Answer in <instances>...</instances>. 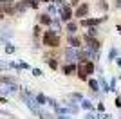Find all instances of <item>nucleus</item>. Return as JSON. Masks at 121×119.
Returning a JSON list of instances; mask_svg holds the SVG:
<instances>
[{
	"mask_svg": "<svg viewBox=\"0 0 121 119\" xmlns=\"http://www.w3.org/2000/svg\"><path fill=\"white\" fill-rule=\"evenodd\" d=\"M78 78L80 79H87V74H92L94 72V63L92 61H85V63H81L80 67H78Z\"/></svg>",
	"mask_w": 121,
	"mask_h": 119,
	"instance_id": "obj_1",
	"label": "nucleus"
},
{
	"mask_svg": "<svg viewBox=\"0 0 121 119\" xmlns=\"http://www.w3.org/2000/svg\"><path fill=\"white\" fill-rule=\"evenodd\" d=\"M43 43L47 47H58L60 45V36L56 34L54 31H47L45 34H43Z\"/></svg>",
	"mask_w": 121,
	"mask_h": 119,
	"instance_id": "obj_2",
	"label": "nucleus"
},
{
	"mask_svg": "<svg viewBox=\"0 0 121 119\" xmlns=\"http://www.w3.org/2000/svg\"><path fill=\"white\" fill-rule=\"evenodd\" d=\"M65 58H67V63H74L76 60L80 58V54L74 51V47H71V49H67V51H65Z\"/></svg>",
	"mask_w": 121,
	"mask_h": 119,
	"instance_id": "obj_3",
	"label": "nucleus"
},
{
	"mask_svg": "<svg viewBox=\"0 0 121 119\" xmlns=\"http://www.w3.org/2000/svg\"><path fill=\"white\" fill-rule=\"evenodd\" d=\"M85 42L89 43V49H91V51H96V52L99 51V42L94 40V36H89V34H87L85 36Z\"/></svg>",
	"mask_w": 121,
	"mask_h": 119,
	"instance_id": "obj_4",
	"label": "nucleus"
},
{
	"mask_svg": "<svg viewBox=\"0 0 121 119\" xmlns=\"http://www.w3.org/2000/svg\"><path fill=\"white\" fill-rule=\"evenodd\" d=\"M99 22H103V18H85V20H81V25L92 27V25H98Z\"/></svg>",
	"mask_w": 121,
	"mask_h": 119,
	"instance_id": "obj_5",
	"label": "nucleus"
},
{
	"mask_svg": "<svg viewBox=\"0 0 121 119\" xmlns=\"http://www.w3.org/2000/svg\"><path fill=\"white\" fill-rule=\"evenodd\" d=\"M71 18H72V11L69 9V7H61V20H63V22H69Z\"/></svg>",
	"mask_w": 121,
	"mask_h": 119,
	"instance_id": "obj_6",
	"label": "nucleus"
},
{
	"mask_svg": "<svg viewBox=\"0 0 121 119\" xmlns=\"http://www.w3.org/2000/svg\"><path fill=\"white\" fill-rule=\"evenodd\" d=\"M87 13H89V5L87 4H81L80 7H78V11H76V16H87Z\"/></svg>",
	"mask_w": 121,
	"mask_h": 119,
	"instance_id": "obj_7",
	"label": "nucleus"
},
{
	"mask_svg": "<svg viewBox=\"0 0 121 119\" xmlns=\"http://www.w3.org/2000/svg\"><path fill=\"white\" fill-rule=\"evenodd\" d=\"M76 70H78V67H76L74 63H67L65 67H63V72H65L67 76H71V74H74Z\"/></svg>",
	"mask_w": 121,
	"mask_h": 119,
	"instance_id": "obj_8",
	"label": "nucleus"
},
{
	"mask_svg": "<svg viewBox=\"0 0 121 119\" xmlns=\"http://www.w3.org/2000/svg\"><path fill=\"white\" fill-rule=\"evenodd\" d=\"M81 106H83L85 110H92V108H94L92 101H89V99H81Z\"/></svg>",
	"mask_w": 121,
	"mask_h": 119,
	"instance_id": "obj_9",
	"label": "nucleus"
},
{
	"mask_svg": "<svg viewBox=\"0 0 121 119\" xmlns=\"http://www.w3.org/2000/svg\"><path fill=\"white\" fill-rule=\"evenodd\" d=\"M69 43H71L72 47H80V45H81V40L76 38V36H71V38H69Z\"/></svg>",
	"mask_w": 121,
	"mask_h": 119,
	"instance_id": "obj_10",
	"label": "nucleus"
},
{
	"mask_svg": "<svg viewBox=\"0 0 121 119\" xmlns=\"http://www.w3.org/2000/svg\"><path fill=\"white\" fill-rule=\"evenodd\" d=\"M89 87L92 89V92H98V90H99V83H98L96 79H91V81H89Z\"/></svg>",
	"mask_w": 121,
	"mask_h": 119,
	"instance_id": "obj_11",
	"label": "nucleus"
},
{
	"mask_svg": "<svg viewBox=\"0 0 121 119\" xmlns=\"http://www.w3.org/2000/svg\"><path fill=\"white\" fill-rule=\"evenodd\" d=\"M27 105H29V108L33 110V112H35V114H38V108H36V105H35V101H33V99H31V98H27Z\"/></svg>",
	"mask_w": 121,
	"mask_h": 119,
	"instance_id": "obj_12",
	"label": "nucleus"
},
{
	"mask_svg": "<svg viewBox=\"0 0 121 119\" xmlns=\"http://www.w3.org/2000/svg\"><path fill=\"white\" fill-rule=\"evenodd\" d=\"M76 29H78V27H76V24H72V22H69V24H67V31H69V34H74Z\"/></svg>",
	"mask_w": 121,
	"mask_h": 119,
	"instance_id": "obj_13",
	"label": "nucleus"
},
{
	"mask_svg": "<svg viewBox=\"0 0 121 119\" xmlns=\"http://www.w3.org/2000/svg\"><path fill=\"white\" fill-rule=\"evenodd\" d=\"M99 85L103 87V90H105V92H110V85H107V81H105L103 78H99Z\"/></svg>",
	"mask_w": 121,
	"mask_h": 119,
	"instance_id": "obj_14",
	"label": "nucleus"
},
{
	"mask_svg": "<svg viewBox=\"0 0 121 119\" xmlns=\"http://www.w3.org/2000/svg\"><path fill=\"white\" fill-rule=\"evenodd\" d=\"M114 58H117V49H116V47H112V49H110V52H108V60L112 61Z\"/></svg>",
	"mask_w": 121,
	"mask_h": 119,
	"instance_id": "obj_15",
	"label": "nucleus"
},
{
	"mask_svg": "<svg viewBox=\"0 0 121 119\" xmlns=\"http://www.w3.org/2000/svg\"><path fill=\"white\" fill-rule=\"evenodd\" d=\"M40 20H42V24H45V25H49V24H51V16H49V15H43Z\"/></svg>",
	"mask_w": 121,
	"mask_h": 119,
	"instance_id": "obj_16",
	"label": "nucleus"
},
{
	"mask_svg": "<svg viewBox=\"0 0 121 119\" xmlns=\"http://www.w3.org/2000/svg\"><path fill=\"white\" fill-rule=\"evenodd\" d=\"M36 101H38V103H40V105H43V103H45V101H47V99H45V96H43V94H38V98H36Z\"/></svg>",
	"mask_w": 121,
	"mask_h": 119,
	"instance_id": "obj_17",
	"label": "nucleus"
},
{
	"mask_svg": "<svg viewBox=\"0 0 121 119\" xmlns=\"http://www.w3.org/2000/svg\"><path fill=\"white\" fill-rule=\"evenodd\" d=\"M96 33H98V31H96V25H92L91 29H89V36H96Z\"/></svg>",
	"mask_w": 121,
	"mask_h": 119,
	"instance_id": "obj_18",
	"label": "nucleus"
},
{
	"mask_svg": "<svg viewBox=\"0 0 121 119\" xmlns=\"http://www.w3.org/2000/svg\"><path fill=\"white\" fill-rule=\"evenodd\" d=\"M40 119H52V117H51V114H47V112H42V114H40Z\"/></svg>",
	"mask_w": 121,
	"mask_h": 119,
	"instance_id": "obj_19",
	"label": "nucleus"
},
{
	"mask_svg": "<svg viewBox=\"0 0 121 119\" xmlns=\"http://www.w3.org/2000/svg\"><path fill=\"white\" fill-rule=\"evenodd\" d=\"M49 67H51V69H56V67H58V63H56L54 60H49Z\"/></svg>",
	"mask_w": 121,
	"mask_h": 119,
	"instance_id": "obj_20",
	"label": "nucleus"
},
{
	"mask_svg": "<svg viewBox=\"0 0 121 119\" xmlns=\"http://www.w3.org/2000/svg\"><path fill=\"white\" fill-rule=\"evenodd\" d=\"M72 98H74V99H80V101L83 99V98H81V94H78V92H74V94H72Z\"/></svg>",
	"mask_w": 121,
	"mask_h": 119,
	"instance_id": "obj_21",
	"label": "nucleus"
},
{
	"mask_svg": "<svg viewBox=\"0 0 121 119\" xmlns=\"http://www.w3.org/2000/svg\"><path fill=\"white\" fill-rule=\"evenodd\" d=\"M33 74H35V76H42V70H38V69H35V70H33Z\"/></svg>",
	"mask_w": 121,
	"mask_h": 119,
	"instance_id": "obj_22",
	"label": "nucleus"
},
{
	"mask_svg": "<svg viewBox=\"0 0 121 119\" xmlns=\"http://www.w3.org/2000/svg\"><path fill=\"white\" fill-rule=\"evenodd\" d=\"M99 119H110V115H108V114H101Z\"/></svg>",
	"mask_w": 121,
	"mask_h": 119,
	"instance_id": "obj_23",
	"label": "nucleus"
},
{
	"mask_svg": "<svg viewBox=\"0 0 121 119\" xmlns=\"http://www.w3.org/2000/svg\"><path fill=\"white\" fill-rule=\"evenodd\" d=\"M0 2H2V4H13L15 0H0Z\"/></svg>",
	"mask_w": 121,
	"mask_h": 119,
	"instance_id": "obj_24",
	"label": "nucleus"
},
{
	"mask_svg": "<svg viewBox=\"0 0 121 119\" xmlns=\"http://www.w3.org/2000/svg\"><path fill=\"white\" fill-rule=\"evenodd\" d=\"M58 119H72V117H67V115H63V114H60V115H58Z\"/></svg>",
	"mask_w": 121,
	"mask_h": 119,
	"instance_id": "obj_25",
	"label": "nucleus"
},
{
	"mask_svg": "<svg viewBox=\"0 0 121 119\" xmlns=\"http://www.w3.org/2000/svg\"><path fill=\"white\" fill-rule=\"evenodd\" d=\"M85 119H96V117H94L92 114H87V115H85Z\"/></svg>",
	"mask_w": 121,
	"mask_h": 119,
	"instance_id": "obj_26",
	"label": "nucleus"
},
{
	"mask_svg": "<svg viewBox=\"0 0 121 119\" xmlns=\"http://www.w3.org/2000/svg\"><path fill=\"white\" fill-rule=\"evenodd\" d=\"M72 4H74V5H78V4H80V0H72Z\"/></svg>",
	"mask_w": 121,
	"mask_h": 119,
	"instance_id": "obj_27",
	"label": "nucleus"
},
{
	"mask_svg": "<svg viewBox=\"0 0 121 119\" xmlns=\"http://www.w3.org/2000/svg\"><path fill=\"white\" fill-rule=\"evenodd\" d=\"M117 65H119V67H121V58H117Z\"/></svg>",
	"mask_w": 121,
	"mask_h": 119,
	"instance_id": "obj_28",
	"label": "nucleus"
},
{
	"mask_svg": "<svg viewBox=\"0 0 121 119\" xmlns=\"http://www.w3.org/2000/svg\"><path fill=\"white\" fill-rule=\"evenodd\" d=\"M2 16H4V13H2V9H0V18H2Z\"/></svg>",
	"mask_w": 121,
	"mask_h": 119,
	"instance_id": "obj_29",
	"label": "nucleus"
}]
</instances>
